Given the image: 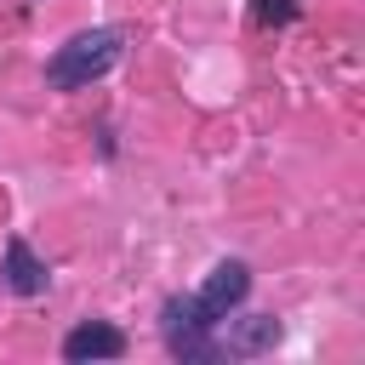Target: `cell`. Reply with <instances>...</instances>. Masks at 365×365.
I'll list each match as a JSON object with an SVG mask.
<instances>
[{"mask_svg":"<svg viewBox=\"0 0 365 365\" xmlns=\"http://www.w3.org/2000/svg\"><path fill=\"white\" fill-rule=\"evenodd\" d=\"M211 325L217 319L200 308V297H165V308H160V331L177 359H217L222 342L211 336Z\"/></svg>","mask_w":365,"mask_h":365,"instance_id":"obj_2","label":"cell"},{"mask_svg":"<svg viewBox=\"0 0 365 365\" xmlns=\"http://www.w3.org/2000/svg\"><path fill=\"white\" fill-rule=\"evenodd\" d=\"M125 354V331L108 325V319H86L63 336V359L68 365H86V359H120Z\"/></svg>","mask_w":365,"mask_h":365,"instance_id":"obj_3","label":"cell"},{"mask_svg":"<svg viewBox=\"0 0 365 365\" xmlns=\"http://www.w3.org/2000/svg\"><path fill=\"white\" fill-rule=\"evenodd\" d=\"M274 342H279V319H274V314H251V319L234 325L228 354H262V348H274Z\"/></svg>","mask_w":365,"mask_h":365,"instance_id":"obj_6","label":"cell"},{"mask_svg":"<svg viewBox=\"0 0 365 365\" xmlns=\"http://www.w3.org/2000/svg\"><path fill=\"white\" fill-rule=\"evenodd\" d=\"M120 63V29H91V34H74L68 46H57V57L46 63V80L57 91H74V86H91L97 74H108Z\"/></svg>","mask_w":365,"mask_h":365,"instance_id":"obj_1","label":"cell"},{"mask_svg":"<svg viewBox=\"0 0 365 365\" xmlns=\"http://www.w3.org/2000/svg\"><path fill=\"white\" fill-rule=\"evenodd\" d=\"M6 285L17 291V297H34V291H46V262L29 251V240H6Z\"/></svg>","mask_w":365,"mask_h":365,"instance_id":"obj_5","label":"cell"},{"mask_svg":"<svg viewBox=\"0 0 365 365\" xmlns=\"http://www.w3.org/2000/svg\"><path fill=\"white\" fill-rule=\"evenodd\" d=\"M245 291H251L245 262H217V268H211V279L200 285V308H205L211 319H228V308H240V302H245Z\"/></svg>","mask_w":365,"mask_h":365,"instance_id":"obj_4","label":"cell"},{"mask_svg":"<svg viewBox=\"0 0 365 365\" xmlns=\"http://www.w3.org/2000/svg\"><path fill=\"white\" fill-rule=\"evenodd\" d=\"M251 17H257V23H291V17H297V0H257Z\"/></svg>","mask_w":365,"mask_h":365,"instance_id":"obj_7","label":"cell"}]
</instances>
